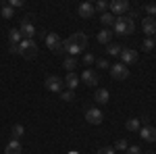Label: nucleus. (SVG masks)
I'll use <instances>...</instances> for the list:
<instances>
[{"label": "nucleus", "instance_id": "32", "mask_svg": "<svg viewBox=\"0 0 156 154\" xmlns=\"http://www.w3.org/2000/svg\"><path fill=\"white\" fill-rule=\"evenodd\" d=\"M96 154H115V148H110V146H102Z\"/></svg>", "mask_w": 156, "mask_h": 154}, {"label": "nucleus", "instance_id": "20", "mask_svg": "<svg viewBox=\"0 0 156 154\" xmlns=\"http://www.w3.org/2000/svg\"><path fill=\"white\" fill-rule=\"evenodd\" d=\"M0 13H2V17H4V19H12V17H15V9H11L6 2H2V4H0Z\"/></svg>", "mask_w": 156, "mask_h": 154}, {"label": "nucleus", "instance_id": "16", "mask_svg": "<svg viewBox=\"0 0 156 154\" xmlns=\"http://www.w3.org/2000/svg\"><path fill=\"white\" fill-rule=\"evenodd\" d=\"M108 98H110V94H108V90H104V88H98L96 94H94V100H96L98 104H106Z\"/></svg>", "mask_w": 156, "mask_h": 154}, {"label": "nucleus", "instance_id": "17", "mask_svg": "<svg viewBox=\"0 0 156 154\" xmlns=\"http://www.w3.org/2000/svg\"><path fill=\"white\" fill-rule=\"evenodd\" d=\"M9 42H11V46H19V44L23 42V36H21V31H19L17 27L9 31Z\"/></svg>", "mask_w": 156, "mask_h": 154}, {"label": "nucleus", "instance_id": "34", "mask_svg": "<svg viewBox=\"0 0 156 154\" xmlns=\"http://www.w3.org/2000/svg\"><path fill=\"white\" fill-rule=\"evenodd\" d=\"M146 13H148V17L156 15V4H146Z\"/></svg>", "mask_w": 156, "mask_h": 154}, {"label": "nucleus", "instance_id": "33", "mask_svg": "<svg viewBox=\"0 0 156 154\" xmlns=\"http://www.w3.org/2000/svg\"><path fill=\"white\" fill-rule=\"evenodd\" d=\"M94 9H96V11H100V13H106L108 4H106V2H102V0H100V2H96V6H94Z\"/></svg>", "mask_w": 156, "mask_h": 154}, {"label": "nucleus", "instance_id": "7", "mask_svg": "<svg viewBox=\"0 0 156 154\" xmlns=\"http://www.w3.org/2000/svg\"><path fill=\"white\" fill-rule=\"evenodd\" d=\"M98 79H100V77H98V73L94 71V69H85V71L79 75V81H83L85 85H90V88H96Z\"/></svg>", "mask_w": 156, "mask_h": 154}, {"label": "nucleus", "instance_id": "12", "mask_svg": "<svg viewBox=\"0 0 156 154\" xmlns=\"http://www.w3.org/2000/svg\"><path fill=\"white\" fill-rule=\"evenodd\" d=\"M142 29H144V34L148 38L156 36V19H154V17H144V21H142Z\"/></svg>", "mask_w": 156, "mask_h": 154}, {"label": "nucleus", "instance_id": "13", "mask_svg": "<svg viewBox=\"0 0 156 154\" xmlns=\"http://www.w3.org/2000/svg\"><path fill=\"white\" fill-rule=\"evenodd\" d=\"M140 135H142V140H146V142H156V127L144 125V127H140Z\"/></svg>", "mask_w": 156, "mask_h": 154}, {"label": "nucleus", "instance_id": "30", "mask_svg": "<svg viewBox=\"0 0 156 154\" xmlns=\"http://www.w3.org/2000/svg\"><path fill=\"white\" fill-rule=\"evenodd\" d=\"M6 4H9L11 9H21V6H23V0H9Z\"/></svg>", "mask_w": 156, "mask_h": 154}, {"label": "nucleus", "instance_id": "6", "mask_svg": "<svg viewBox=\"0 0 156 154\" xmlns=\"http://www.w3.org/2000/svg\"><path fill=\"white\" fill-rule=\"evenodd\" d=\"M110 75H112V79H127L129 69L123 63H115V65H110Z\"/></svg>", "mask_w": 156, "mask_h": 154}, {"label": "nucleus", "instance_id": "27", "mask_svg": "<svg viewBox=\"0 0 156 154\" xmlns=\"http://www.w3.org/2000/svg\"><path fill=\"white\" fill-rule=\"evenodd\" d=\"M142 46H144V50H146V52H150V50H152V48H154L156 44H154V40H152V38H146Z\"/></svg>", "mask_w": 156, "mask_h": 154}, {"label": "nucleus", "instance_id": "35", "mask_svg": "<svg viewBox=\"0 0 156 154\" xmlns=\"http://www.w3.org/2000/svg\"><path fill=\"white\" fill-rule=\"evenodd\" d=\"M98 67H100V69H110V65H108V63H106L104 59H100V60H98Z\"/></svg>", "mask_w": 156, "mask_h": 154}, {"label": "nucleus", "instance_id": "37", "mask_svg": "<svg viewBox=\"0 0 156 154\" xmlns=\"http://www.w3.org/2000/svg\"><path fill=\"white\" fill-rule=\"evenodd\" d=\"M146 154H152V152H146Z\"/></svg>", "mask_w": 156, "mask_h": 154}, {"label": "nucleus", "instance_id": "21", "mask_svg": "<svg viewBox=\"0 0 156 154\" xmlns=\"http://www.w3.org/2000/svg\"><path fill=\"white\" fill-rule=\"evenodd\" d=\"M62 67H65L69 73H73V69L77 67V59H75V56H67V59H65V63H62Z\"/></svg>", "mask_w": 156, "mask_h": 154}, {"label": "nucleus", "instance_id": "18", "mask_svg": "<svg viewBox=\"0 0 156 154\" xmlns=\"http://www.w3.org/2000/svg\"><path fill=\"white\" fill-rule=\"evenodd\" d=\"M96 40L98 42H100V44H110V40H112V31H110V29H100V31H98V36H96Z\"/></svg>", "mask_w": 156, "mask_h": 154}, {"label": "nucleus", "instance_id": "22", "mask_svg": "<svg viewBox=\"0 0 156 154\" xmlns=\"http://www.w3.org/2000/svg\"><path fill=\"white\" fill-rule=\"evenodd\" d=\"M23 133H25V127H23V125H19V123H17V125H12V129H11L12 140H19Z\"/></svg>", "mask_w": 156, "mask_h": 154}, {"label": "nucleus", "instance_id": "36", "mask_svg": "<svg viewBox=\"0 0 156 154\" xmlns=\"http://www.w3.org/2000/svg\"><path fill=\"white\" fill-rule=\"evenodd\" d=\"M154 44H156V36H154Z\"/></svg>", "mask_w": 156, "mask_h": 154}, {"label": "nucleus", "instance_id": "10", "mask_svg": "<svg viewBox=\"0 0 156 154\" xmlns=\"http://www.w3.org/2000/svg\"><path fill=\"white\" fill-rule=\"evenodd\" d=\"M102 119H104V115H102L100 108H90V110L85 113V121H87L90 125H100Z\"/></svg>", "mask_w": 156, "mask_h": 154}, {"label": "nucleus", "instance_id": "11", "mask_svg": "<svg viewBox=\"0 0 156 154\" xmlns=\"http://www.w3.org/2000/svg\"><path fill=\"white\" fill-rule=\"evenodd\" d=\"M108 6H110L112 15H125V13L129 11V2L127 0H112Z\"/></svg>", "mask_w": 156, "mask_h": 154}, {"label": "nucleus", "instance_id": "5", "mask_svg": "<svg viewBox=\"0 0 156 154\" xmlns=\"http://www.w3.org/2000/svg\"><path fill=\"white\" fill-rule=\"evenodd\" d=\"M29 17H31V15L23 17V19H21V25H19V31H21V36H23L25 40H34V36H36V27H34V23H31Z\"/></svg>", "mask_w": 156, "mask_h": 154}, {"label": "nucleus", "instance_id": "14", "mask_svg": "<svg viewBox=\"0 0 156 154\" xmlns=\"http://www.w3.org/2000/svg\"><path fill=\"white\" fill-rule=\"evenodd\" d=\"M79 17H83V19H90V17H94V4H90V2H83V4H79Z\"/></svg>", "mask_w": 156, "mask_h": 154}, {"label": "nucleus", "instance_id": "31", "mask_svg": "<svg viewBox=\"0 0 156 154\" xmlns=\"http://www.w3.org/2000/svg\"><path fill=\"white\" fill-rule=\"evenodd\" d=\"M125 154H142V148H140V146H129V148L125 150Z\"/></svg>", "mask_w": 156, "mask_h": 154}, {"label": "nucleus", "instance_id": "23", "mask_svg": "<svg viewBox=\"0 0 156 154\" xmlns=\"http://www.w3.org/2000/svg\"><path fill=\"white\" fill-rule=\"evenodd\" d=\"M125 127H127V131H140V119H129L127 123H125Z\"/></svg>", "mask_w": 156, "mask_h": 154}, {"label": "nucleus", "instance_id": "2", "mask_svg": "<svg viewBox=\"0 0 156 154\" xmlns=\"http://www.w3.org/2000/svg\"><path fill=\"white\" fill-rule=\"evenodd\" d=\"M115 31L119 34V36H131L133 31H135V21H133L131 17H117L115 19Z\"/></svg>", "mask_w": 156, "mask_h": 154}, {"label": "nucleus", "instance_id": "9", "mask_svg": "<svg viewBox=\"0 0 156 154\" xmlns=\"http://www.w3.org/2000/svg\"><path fill=\"white\" fill-rule=\"evenodd\" d=\"M119 56H121V63L127 67V65H133V63L137 60V52H135L133 48H123Z\"/></svg>", "mask_w": 156, "mask_h": 154}, {"label": "nucleus", "instance_id": "15", "mask_svg": "<svg viewBox=\"0 0 156 154\" xmlns=\"http://www.w3.org/2000/svg\"><path fill=\"white\" fill-rule=\"evenodd\" d=\"M65 85H67V90H75L77 85H79V75H75V73H67V77L62 79Z\"/></svg>", "mask_w": 156, "mask_h": 154}, {"label": "nucleus", "instance_id": "4", "mask_svg": "<svg viewBox=\"0 0 156 154\" xmlns=\"http://www.w3.org/2000/svg\"><path fill=\"white\" fill-rule=\"evenodd\" d=\"M44 42H46V46H48L54 54H62V52H65V46H62V40L58 38V34H54V31L46 34Z\"/></svg>", "mask_w": 156, "mask_h": 154}, {"label": "nucleus", "instance_id": "26", "mask_svg": "<svg viewBox=\"0 0 156 154\" xmlns=\"http://www.w3.org/2000/svg\"><path fill=\"white\" fill-rule=\"evenodd\" d=\"M121 50H123V48H121L119 44H108V48H106V52L110 54V56H117V54H121Z\"/></svg>", "mask_w": 156, "mask_h": 154}, {"label": "nucleus", "instance_id": "3", "mask_svg": "<svg viewBox=\"0 0 156 154\" xmlns=\"http://www.w3.org/2000/svg\"><path fill=\"white\" fill-rule=\"evenodd\" d=\"M19 54H21L23 59H27V60L36 59V56H37V46H36V42H34V40H23V42L19 44Z\"/></svg>", "mask_w": 156, "mask_h": 154}, {"label": "nucleus", "instance_id": "29", "mask_svg": "<svg viewBox=\"0 0 156 154\" xmlns=\"http://www.w3.org/2000/svg\"><path fill=\"white\" fill-rule=\"evenodd\" d=\"M83 63H85V65H94V63H96V56L87 52V54H83Z\"/></svg>", "mask_w": 156, "mask_h": 154}, {"label": "nucleus", "instance_id": "24", "mask_svg": "<svg viewBox=\"0 0 156 154\" xmlns=\"http://www.w3.org/2000/svg\"><path fill=\"white\" fill-rule=\"evenodd\" d=\"M100 21L104 25H115V15L112 13H102L100 15Z\"/></svg>", "mask_w": 156, "mask_h": 154}, {"label": "nucleus", "instance_id": "19", "mask_svg": "<svg viewBox=\"0 0 156 154\" xmlns=\"http://www.w3.org/2000/svg\"><path fill=\"white\" fill-rule=\"evenodd\" d=\"M21 150H23V148H21L19 140H12V142L6 146V150H4V152H6V154H21Z\"/></svg>", "mask_w": 156, "mask_h": 154}, {"label": "nucleus", "instance_id": "25", "mask_svg": "<svg viewBox=\"0 0 156 154\" xmlns=\"http://www.w3.org/2000/svg\"><path fill=\"white\" fill-rule=\"evenodd\" d=\"M60 100L73 102V100H75V92H73V90H62V92H60Z\"/></svg>", "mask_w": 156, "mask_h": 154}, {"label": "nucleus", "instance_id": "1", "mask_svg": "<svg viewBox=\"0 0 156 154\" xmlns=\"http://www.w3.org/2000/svg\"><path fill=\"white\" fill-rule=\"evenodd\" d=\"M62 46L69 52V56H77V54H81L85 50V46H87V36H85L83 31H77V34H73L71 38H67V40L62 42Z\"/></svg>", "mask_w": 156, "mask_h": 154}, {"label": "nucleus", "instance_id": "28", "mask_svg": "<svg viewBox=\"0 0 156 154\" xmlns=\"http://www.w3.org/2000/svg\"><path fill=\"white\" fill-rule=\"evenodd\" d=\"M127 148H129L127 140H117V144H115V150H127Z\"/></svg>", "mask_w": 156, "mask_h": 154}, {"label": "nucleus", "instance_id": "8", "mask_svg": "<svg viewBox=\"0 0 156 154\" xmlns=\"http://www.w3.org/2000/svg\"><path fill=\"white\" fill-rule=\"evenodd\" d=\"M62 88H65V81L60 79V77H56V75H50V77H46V90H50V92H62Z\"/></svg>", "mask_w": 156, "mask_h": 154}]
</instances>
